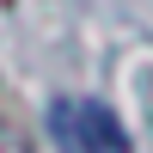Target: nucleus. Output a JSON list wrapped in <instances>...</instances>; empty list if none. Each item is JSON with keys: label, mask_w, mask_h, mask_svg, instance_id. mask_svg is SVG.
Here are the masks:
<instances>
[{"label": "nucleus", "mask_w": 153, "mask_h": 153, "mask_svg": "<svg viewBox=\"0 0 153 153\" xmlns=\"http://www.w3.org/2000/svg\"><path fill=\"white\" fill-rule=\"evenodd\" d=\"M49 129H55L61 153H129V129L98 98H61L49 110Z\"/></svg>", "instance_id": "f257e3e1"}, {"label": "nucleus", "mask_w": 153, "mask_h": 153, "mask_svg": "<svg viewBox=\"0 0 153 153\" xmlns=\"http://www.w3.org/2000/svg\"><path fill=\"white\" fill-rule=\"evenodd\" d=\"M0 153H37L25 141V129H12V123H0Z\"/></svg>", "instance_id": "f03ea898"}]
</instances>
